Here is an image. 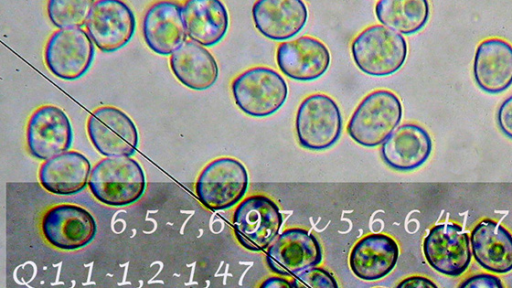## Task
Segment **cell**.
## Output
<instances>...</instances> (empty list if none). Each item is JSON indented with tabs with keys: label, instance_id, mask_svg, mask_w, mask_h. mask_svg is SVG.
<instances>
[{
	"label": "cell",
	"instance_id": "1",
	"mask_svg": "<svg viewBox=\"0 0 512 288\" xmlns=\"http://www.w3.org/2000/svg\"><path fill=\"white\" fill-rule=\"evenodd\" d=\"M88 186L101 203L123 207L143 196L146 178L135 159L129 156L106 157L92 168Z\"/></svg>",
	"mask_w": 512,
	"mask_h": 288
},
{
	"label": "cell",
	"instance_id": "2",
	"mask_svg": "<svg viewBox=\"0 0 512 288\" xmlns=\"http://www.w3.org/2000/svg\"><path fill=\"white\" fill-rule=\"evenodd\" d=\"M402 118V104L392 91L380 89L368 94L353 112L347 133L359 145L382 144Z\"/></svg>",
	"mask_w": 512,
	"mask_h": 288
},
{
	"label": "cell",
	"instance_id": "3",
	"mask_svg": "<svg viewBox=\"0 0 512 288\" xmlns=\"http://www.w3.org/2000/svg\"><path fill=\"white\" fill-rule=\"evenodd\" d=\"M351 52L356 66L372 76H388L397 72L407 57V42L396 31L383 25H372L353 40Z\"/></svg>",
	"mask_w": 512,
	"mask_h": 288
},
{
	"label": "cell",
	"instance_id": "4",
	"mask_svg": "<svg viewBox=\"0 0 512 288\" xmlns=\"http://www.w3.org/2000/svg\"><path fill=\"white\" fill-rule=\"evenodd\" d=\"M236 105L247 115L266 117L278 111L286 101L288 87L284 78L269 67L245 70L232 82Z\"/></svg>",
	"mask_w": 512,
	"mask_h": 288
},
{
	"label": "cell",
	"instance_id": "5",
	"mask_svg": "<svg viewBox=\"0 0 512 288\" xmlns=\"http://www.w3.org/2000/svg\"><path fill=\"white\" fill-rule=\"evenodd\" d=\"M248 188V173L237 159L220 157L208 163L195 185L200 203L209 210H225L236 205Z\"/></svg>",
	"mask_w": 512,
	"mask_h": 288
},
{
	"label": "cell",
	"instance_id": "6",
	"mask_svg": "<svg viewBox=\"0 0 512 288\" xmlns=\"http://www.w3.org/2000/svg\"><path fill=\"white\" fill-rule=\"evenodd\" d=\"M295 128L303 148L314 151L330 148L342 132V116L337 103L326 94L309 95L298 107Z\"/></svg>",
	"mask_w": 512,
	"mask_h": 288
},
{
	"label": "cell",
	"instance_id": "7",
	"mask_svg": "<svg viewBox=\"0 0 512 288\" xmlns=\"http://www.w3.org/2000/svg\"><path fill=\"white\" fill-rule=\"evenodd\" d=\"M283 222L278 205L265 195H252L235 209L232 226L238 242L258 252L275 240Z\"/></svg>",
	"mask_w": 512,
	"mask_h": 288
},
{
	"label": "cell",
	"instance_id": "8",
	"mask_svg": "<svg viewBox=\"0 0 512 288\" xmlns=\"http://www.w3.org/2000/svg\"><path fill=\"white\" fill-rule=\"evenodd\" d=\"M87 133L95 149L105 157H130L139 143V133L133 120L113 106L98 107L90 114Z\"/></svg>",
	"mask_w": 512,
	"mask_h": 288
},
{
	"label": "cell",
	"instance_id": "9",
	"mask_svg": "<svg viewBox=\"0 0 512 288\" xmlns=\"http://www.w3.org/2000/svg\"><path fill=\"white\" fill-rule=\"evenodd\" d=\"M94 43L82 28L60 29L48 39L44 59L50 72L62 80H76L90 68Z\"/></svg>",
	"mask_w": 512,
	"mask_h": 288
},
{
	"label": "cell",
	"instance_id": "10",
	"mask_svg": "<svg viewBox=\"0 0 512 288\" xmlns=\"http://www.w3.org/2000/svg\"><path fill=\"white\" fill-rule=\"evenodd\" d=\"M41 231L46 241L60 250H77L96 236L97 224L85 208L59 204L49 208L42 217Z\"/></svg>",
	"mask_w": 512,
	"mask_h": 288
},
{
	"label": "cell",
	"instance_id": "11",
	"mask_svg": "<svg viewBox=\"0 0 512 288\" xmlns=\"http://www.w3.org/2000/svg\"><path fill=\"white\" fill-rule=\"evenodd\" d=\"M85 26L97 48L103 52H114L132 39L136 19L125 2L98 0L94 1Z\"/></svg>",
	"mask_w": 512,
	"mask_h": 288
},
{
	"label": "cell",
	"instance_id": "12",
	"mask_svg": "<svg viewBox=\"0 0 512 288\" xmlns=\"http://www.w3.org/2000/svg\"><path fill=\"white\" fill-rule=\"evenodd\" d=\"M429 265L446 276L462 275L471 262L470 238L456 223L433 226L423 241Z\"/></svg>",
	"mask_w": 512,
	"mask_h": 288
},
{
	"label": "cell",
	"instance_id": "13",
	"mask_svg": "<svg viewBox=\"0 0 512 288\" xmlns=\"http://www.w3.org/2000/svg\"><path fill=\"white\" fill-rule=\"evenodd\" d=\"M26 141L29 152L39 160H49L72 145L73 131L67 114L54 105L37 108L28 120Z\"/></svg>",
	"mask_w": 512,
	"mask_h": 288
},
{
	"label": "cell",
	"instance_id": "14",
	"mask_svg": "<svg viewBox=\"0 0 512 288\" xmlns=\"http://www.w3.org/2000/svg\"><path fill=\"white\" fill-rule=\"evenodd\" d=\"M322 260V250L317 238L301 228L287 229L278 235L266 252V261L274 273L296 276L316 267Z\"/></svg>",
	"mask_w": 512,
	"mask_h": 288
},
{
	"label": "cell",
	"instance_id": "15",
	"mask_svg": "<svg viewBox=\"0 0 512 288\" xmlns=\"http://www.w3.org/2000/svg\"><path fill=\"white\" fill-rule=\"evenodd\" d=\"M330 61L327 46L311 36L282 42L276 50V62L281 72L297 81L320 78L328 70Z\"/></svg>",
	"mask_w": 512,
	"mask_h": 288
},
{
	"label": "cell",
	"instance_id": "16",
	"mask_svg": "<svg viewBox=\"0 0 512 288\" xmlns=\"http://www.w3.org/2000/svg\"><path fill=\"white\" fill-rule=\"evenodd\" d=\"M142 33L148 47L155 53L168 56L186 42L182 5L173 1H158L146 11Z\"/></svg>",
	"mask_w": 512,
	"mask_h": 288
},
{
	"label": "cell",
	"instance_id": "17",
	"mask_svg": "<svg viewBox=\"0 0 512 288\" xmlns=\"http://www.w3.org/2000/svg\"><path fill=\"white\" fill-rule=\"evenodd\" d=\"M252 18L263 36L283 41L303 29L308 11L301 0H258L253 4Z\"/></svg>",
	"mask_w": 512,
	"mask_h": 288
},
{
	"label": "cell",
	"instance_id": "18",
	"mask_svg": "<svg viewBox=\"0 0 512 288\" xmlns=\"http://www.w3.org/2000/svg\"><path fill=\"white\" fill-rule=\"evenodd\" d=\"M432 152L429 133L414 123L397 127L382 143L380 154L386 165L397 171H412L423 165Z\"/></svg>",
	"mask_w": 512,
	"mask_h": 288
},
{
	"label": "cell",
	"instance_id": "19",
	"mask_svg": "<svg viewBox=\"0 0 512 288\" xmlns=\"http://www.w3.org/2000/svg\"><path fill=\"white\" fill-rule=\"evenodd\" d=\"M398 257L397 242L386 234L374 233L364 236L353 246L349 266L359 279L376 281L394 269Z\"/></svg>",
	"mask_w": 512,
	"mask_h": 288
},
{
	"label": "cell",
	"instance_id": "20",
	"mask_svg": "<svg viewBox=\"0 0 512 288\" xmlns=\"http://www.w3.org/2000/svg\"><path fill=\"white\" fill-rule=\"evenodd\" d=\"M473 75L485 92L496 94L512 85V45L499 38L482 41L475 52Z\"/></svg>",
	"mask_w": 512,
	"mask_h": 288
},
{
	"label": "cell",
	"instance_id": "21",
	"mask_svg": "<svg viewBox=\"0 0 512 288\" xmlns=\"http://www.w3.org/2000/svg\"><path fill=\"white\" fill-rule=\"evenodd\" d=\"M470 244L475 260L485 270L496 274L512 271V235L496 221L478 222L471 232Z\"/></svg>",
	"mask_w": 512,
	"mask_h": 288
},
{
	"label": "cell",
	"instance_id": "22",
	"mask_svg": "<svg viewBox=\"0 0 512 288\" xmlns=\"http://www.w3.org/2000/svg\"><path fill=\"white\" fill-rule=\"evenodd\" d=\"M91 171L88 158L72 150L44 161L39 169V181L48 192L72 195L86 188Z\"/></svg>",
	"mask_w": 512,
	"mask_h": 288
},
{
	"label": "cell",
	"instance_id": "23",
	"mask_svg": "<svg viewBox=\"0 0 512 288\" xmlns=\"http://www.w3.org/2000/svg\"><path fill=\"white\" fill-rule=\"evenodd\" d=\"M182 18L187 37L204 47L219 43L229 26L227 9L219 0L186 1Z\"/></svg>",
	"mask_w": 512,
	"mask_h": 288
},
{
	"label": "cell",
	"instance_id": "24",
	"mask_svg": "<svg viewBox=\"0 0 512 288\" xmlns=\"http://www.w3.org/2000/svg\"><path fill=\"white\" fill-rule=\"evenodd\" d=\"M170 68L180 83L197 91L213 86L219 75L214 56L192 40L186 41L170 55Z\"/></svg>",
	"mask_w": 512,
	"mask_h": 288
},
{
	"label": "cell",
	"instance_id": "25",
	"mask_svg": "<svg viewBox=\"0 0 512 288\" xmlns=\"http://www.w3.org/2000/svg\"><path fill=\"white\" fill-rule=\"evenodd\" d=\"M375 14L383 26L399 34L420 31L429 18V4L425 0H380Z\"/></svg>",
	"mask_w": 512,
	"mask_h": 288
},
{
	"label": "cell",
	"instance_id": "26",
	"mask_svg": "<svg viewBox=\"0 0 512 288\" xmlns=\"http://www.w3.org/2000/svg\"><path fill=\"white\" fill-rule=\"evenodd\" d=\"M93 3L91 0H50L48 17L59 30L81 28L87 23Z\"/></svg>",
	"mask_w": 512,
	"mask_h": 288
},
{
	"label": "cell",
	"instance_id": "27",
	"mask_svg": "<svg viewBox=\"0 0 512 288\" xmlns=\"http://www.w3.org/2000/svg\"><path fill=\"white\" fill-rule=\"evenodd\" d=\"M294 288H339L333 275L321 267H312L294 276Z\"/></svg>",
	"mask_w": 512,
	"mask_h": 288
},
{
	"label": "cell",
	"instance_id": "28",
	"mask_svg": "<svg viewBox=\"0 0 512 288\" xmlns=\"http://www.w3.org/2000/svg\"><path fill=\"white\" fill-rule=\"evenodd\" d=\"M458 288H504V285L496 275L479 273L466 278Z\"/></svg>",
	"mask_w": 512,
	"mask_h": 288
},
{
	"label": "cell",
	"instance_id": "29",
	"mask_svg": "<svg viewBox=\"0 0 512 288\" xmlns=\"http://www.w3.org/2000/svg\"><path fill=\"white\" fill-rule=\"evenodd\" d=\"M497 122L501 131L512 139V95L500 105L497 112Z\"/></svg>",
	"mask_w": 512,
	"mask_h": 288
},
{
	"label": "cell",
	"instance_id": "30",
	"mask_svg": "<svg viewBox=\"0 0 512 288\" xmlns=\"http://www.w3.org/2000/svg\"><path fill=\"white\" fill-rule=\"evenodd\" d=\"M396 288H438V286L427 277L415 275L403 279Z\"/></svg>",
	"mask_w": 512,
	"mask_h": 288
},
{
	"label": "cell",
	"instance_id": "31",
	"mask_svg": "<svg viewBox=\"0 0 512 288\" xmlns=\"http://www.w3.org/2000/svg\"><path fill=\"white\" fill-rule=\"evenodd\" d=\"M259 288H294L292 282L279 276H271L266 278Z\"/></svg>",
	"mask_w": 512,
	"mask_h": 288
}]
</instances>
